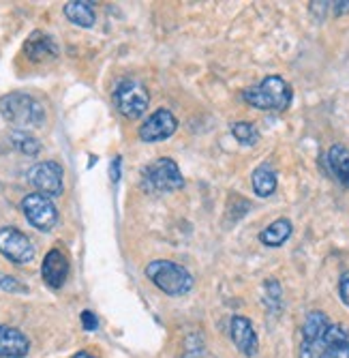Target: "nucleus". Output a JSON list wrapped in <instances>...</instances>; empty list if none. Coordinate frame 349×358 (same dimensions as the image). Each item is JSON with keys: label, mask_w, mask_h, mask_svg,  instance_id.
I'll use <instances>...</instances> for the list:
<instances>
[{"label": "nucleus", "mask_w": 349, "mask_h": 358, "mask_svg": "<svg viewBox=\"0 0 349 358\" xmlns=\"http://www.w3.org/2000/svg\"><path fill=\"white\" fill-rule=\"evenodd\" d=\"M0 114H3L11 124H15L20 131L28 127H41L45 122L43 106L26 92H11L0 99Z\"/></svg>", "instance_id": "2"}, {"label": "nucleus", "mask_w": 349, "mask_h": 358, "mask_svg": "<svg viewBox=\"0 0 349 358\" xmlns=\"http://www.w3.org/2000/svg\"><path fill=\"white\" fill-rule=\"evenodd\" d=\"M328 168L334 178L349 189V148H345L343 144H334L328 150Z\"/></svg>", "instance_id": "14"}, {"label": "nucleus", "mask_w": 349, "mask_h": 358, "mask_svg": "<svg viewBox=\"0 0 349 358\" xmlns=\"http://www.w3.org/2000/svg\"><path fill=\"white\" fill-rule=\"evenodd\" d=\"M65 15L69 22L82 26V28H92L94 20H97V13H94V5L86 3V0H75V3H67L65 5Z\"/></svg>", "instance_id": "18"}, {"label": "nucleus", "mask_w": 349, "mask_h": 358, "mask_svg": "<svg viewBox=\"0 0 349 358\" xmlns=\"http://www.w3.org/2000/svg\"><path fill=\"white\" fill-rule=\"evenodd\" d=\"M22 210L28 223L37 227L39 232H52L58 223V210L52 202V198L41 193H30L22 200Z\"/></svg>", "instance_id": "6"}, {"label": "nucleus", "mask_w": 349, "mask_h": 358, "mask_svg": "<svg viewBox=\"0 0 349 358\" xmlns=\"http://www.w3.org/2000/svg\"><path fill=\"white\" fill-rule=\"evenodd\" d=\"M30 350L26 335L13 327L0 324V356L3 358H24Z\"/></svg>", "instance_id": "12"}, {"label": "nucleus", "mask_w": 349, "mask_h": 358, "mask_svg": "<svg viewBox=\"0 0 349 358\" xmlns=\"http://www.w3.org/2000/svg\"><path fill=\"white\" fill-rule=\"evenodd\" d=\"M73 358H97V356H92L90 352H77V354H75Z\"/></svg>", "instance_id": "27"}, {"label": "nucleus", "mask_w": 349, "mask_h": 358, "mask_svg": "<svg viewBox=\"0 0 349 358\" xmlns=\"http://www.w3.org/2000/svg\"><path fill=\"white\" fill-rule=\"evenodd\" d=\"M112 180H114V182L120 180V157H116V159L112 161Z\"/></svg>", "instance_id": "25"}, {"label": "nucleus", "mask_w": 349, "mask_h": 358, "mask_svg": "<svg viewBox=\"0 0 349 358\" xmlns=\"http://www.w3.org/2000/svg\"><path fill=\"white\" fill-rule=\"evenodd\" d=\"M230 337L234 341V345L240 350L242 356L253 358L260 350V339L258 333L253 329V324L244 317V315H234L230 322Z\"/></svg>", "instance_id": "10"}, {"label": "nucleus", "mask_w": 349, "mask_h": 358, "mask_svg": "<svg viewBox=\"0 0 349 358\" xmlns=\"http://www.w3.org/2000/svg\"><path fill=\"white\" fill-rule=\"evenodd\" d=\"M339 294H341V301L349 307V271L341 275V281H339Z\"/></svg>", "instance_id": "23"}, {"label": "nucleus", "mask_w": 349, "mask_h": 358, "mask_svg": "<svg viewBox=\"0 0 349 358\" xmlns=\"http://www.w3.org/2000/svg\"><path fill=\"white\" fill-rule=\"evenodd\" d=\"M330 327V322L326 317V313L322 311H311L304 320V327H302V337L306 343H317V341H322L326 331Z\"/></svg>", "instance_id": "17"}, {"label": "nucleus", "mask_w": 349, "mask_h": 358, "mask_svg": "<svg viewBox=\"0 0 349 358\" xmlns=\"http://www.w3.org/2000/svg\"><path fill=\"white\" fill-rule=\"evenodd\" d=\"M24 52L28 54L30 60H45V58H54L58 54V48L54 39L47 37L45 32H33L24 45Z\"/></svg>", "instance_id": "13"}, {"label": "nucleus", "mask_w": 349, "mask_h": 358, "mask_svg": "<svg viewBox=\"0 0 349 358\" xmlns=\"http://www.w3.org/2000/svg\"><path fill=\"white\" fill-rule=\"evenodd\" d=\"M334 7V13L341 15V13H349V0H345V3H332Z\"/></svg>", "instance_id": "26"}, {"label": "nucleus", "mask_w": 349, "mask_h": 358, "mask_svg": "<svg viewBox=\"0 0 349 358\" xmlns=\"http://www.w3.org/2000/svg\"><path fill=\"white\" fill-rule=\"evenodd\" d=\"M0 289L13 292V294H26V292H28V287H26V285H22L15 277L5 275V273H0Z\"/></svg>", "instance_id": "21"}, {"label": "nucleus", "mask_w": 349, "mask_h": 358, "mask_svg": "<svg viewBox=\"0 0 349 358\" xmlns=\"http://www.w3.org/2000/svg\"><path fill=\"white\" fill-rule=\"evenodd\" d=\"M41 275H43V281L54 289L65 285V281L69 277V259H67V255L62 253L60 249L47 251V255L43 257V264H41Z\"/></svg>", "instance_id": "11"}, {"label": "nucleus", "mask_w": 349, "mask_h": 358, "mask_svg": "<svg viewBox=\"0 0 349 358\" xmlns=\"http://www.w3.org/2000/svg\"><path fill=\"white\" fill-rule=\"evenodd\" d=\"M148 101H150V96L146 88L135 80H124L114 90V103L118 112L131 120L140 118L148 110Z\"/></svg>", "instance_id": "5"}, {"label": "nucleus", "mask_w": 349, "mask_h": 358, "mask_svg": "<svg viewBox=\"0 0 349 358\" xmlns=\"http://www.w3.org/2000/svg\"><path fill=\"white\" fill-rule=\"evenodd\" d=\"M142 182L148 191H156V193H163V191H176L184 185V178L180 174V168L176 161L163 157V159H156L154 164H150L144 174H142Z\"/></svg>", "instance_id": "4"}, {"label": "nucleus", "mask_w": 349, "mask_h": 358, "mask_svg": "<svg viewBox=\"0 0 349 358\" xmlns=\"http://www.w3.org/2000/svg\"><path fill=\"white\" fill-rule=\"evenodd\" d=\"M176 129H178V120L176 116L161 108V110H156L154 114H150L146 118V122L140 127V140L144 142H161V140H168L176 134Z\"/></svg>", "instance_id": "9"}, {"label": "nucleus", "mask_w": 349, "mask_h": 358, "mask_svg": "<svg viewBox=\"0 0 349 358\" xmlns=\"http://www.w3.org/2000/svg\"><path fill=\"white\" fill-rule=\"evenodd\" d=\"M28 182L41 195L56 198L62 193V168L56 161H41V164L28 170Z\"/></svg>", "instance_id": "8"}, {"label": "nucleus", "mask_w": 349, "mask_h": 358, "mask_svg": "<svg viewBox=\"0 0 349 358\" xmlns=\"http://www.w3.org/2000/svg\"><path fill=\"white\" fill-rule=\"evenodd\" d=\"M11 142L24 155H37L41 150V142L35 136H30L28 131H20V129L11 131Z\"/></svg>", "instance_id": "19"}, {"label": "nucleus", "mask_w": 349, "mask_h": 358, "mask_svg": "<svg viewBox=\"0 0 349 358\" xmlns=\"http://www.w3.org/2000/svg\"><path fill=\"white\" fill-rule=\"evenodd\" d=\"M182 358H216V356H212V354L206 352V350H191V352H186Z\"/></svg>", "instance_id": "24"}, {"label": "nucleus", "mask_w": 349, "mask_h": 358, "mask_svg": "<svg viewBox=\"0 0 349 358\" xmlns=\"http://www.w3.org/2000/svg\"><path fill=\"white\" fill-rule=\"evenodd\" d=\"M292 230H294V227H292L290 219H276L266 227V230H262L260 241L266 247H281L285 241L292 236Z\"/></svg>", "instance_id": "15"}, {"label": "nucleus", "mask_w": 349, "mask_h": 358, "mask_svg": "<svg viewBox=\"0 0 349 358\" xmlns=\"http://www.w3.org/2000/svg\"><path fill=\"white\" fill-rule=\"evenodd\" d=\"M232 134L244 146H255L258 140H260V131H258V127L253 122H234L232 124Z\"/></svg>", "instance_id": "20"}, {"label": "nucleus", "mask_w": 349, "mask_h": 358, "mask_svg": "<svg viewBox=\"0 0 349 358\" xmlns=\"http://www.w3.org/2000/svg\"><path fill=\"white\" fill-rule=\"evenodd\" d=\"M0 253L13 264H28L35 257V247L17 227H3L0 230Z\"/></svg>", "instance_id": "7"}, {"label": "nucleus", "mask_w": 349, "mask_h": 358, "mask_svg": "<svg viewBox=\"0 0 349 358\" xmlns=\"http://www.w3.org/2000/svg\"><path fill=\"white\" fill-rule=\"evenodd\" d=\"M146 277L170 296H182L193 289V277L184 266L170 259H154L146 266Z\"/></svg>", "instance_id": "3"}, {"label": "nucleus", "mask_w": 349, "mask_h": 358, "mask_svg": "<svg viewBox=\"0 0 349 358\" xmlns=\"http://www.w3.org/2000/svg\"><path fill=\"white\" fill-rule=\"evenodd\" d=\"M82 327H84V331H88V333L97 331V329H99V320H97V315H94L92 311H82Z\"/></svg>", "instance_id": "22"}, {"label": "nucleus", "mask_w": 349, "mask_h": 358, "mask_svg": "<svg viewBox=\"0 0 349 358\" xmlns=\"http://www.w3.org/2000/svg\"><path fill=\"white\" fill-rule=\"evenodd\" d=\"M253 182V191H255L260 198H270V195L276 191V172L270 164H262L251 176Z\"/></svg>", "instance_id": "16"}, {"label": "nucleus", "mask_w": 349, "mask_h": 358, "mask_svg": "<svg viewBox=\"0 0 349 358\" xmlns=\"http://www.w3.org/2000/svg\"><path fill=\"white\" fill-rule=\"evenodd\" d=\"M244 101L262 112H285L292 103V86L281 76H268L258 86L244 90Z\"/></svg>", "instance_id": "1"}]
</instances>
